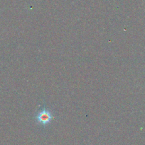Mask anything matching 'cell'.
<instances>
[{"label":"cell","mask_w":145,"mask_h":145,"mask_svg":"<svg viewBox=\"0 0 145 145\" xmlns=\"http://www.w3.org/2000/svg\"><path fill=\"white\" fill-rule=\"evenodd\" d=\"M53 118L54 115L53 112L46 107L42 108L35 116L36 122L42 126L49 125Z\"/></svg>","instance_id":"cell-1"}]
</instances>
